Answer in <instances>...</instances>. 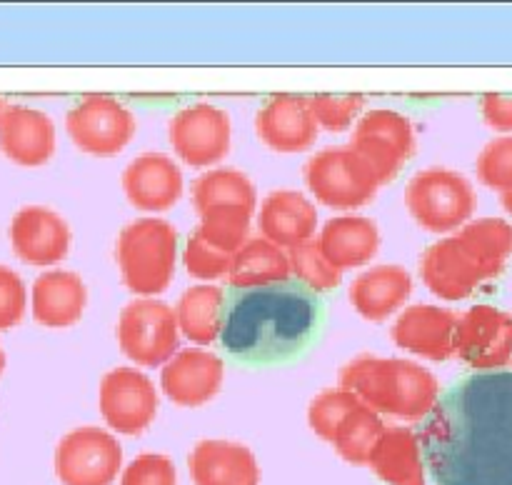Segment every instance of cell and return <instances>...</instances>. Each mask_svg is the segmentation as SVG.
I'll list each match as a JSON object with an SVG mask.
<instances>
[{"instance_id":"obj_37","label":"cell","mask_w":512,"mask_h":485,"mask_svg":"<svg viewBox=\"0 0 512 485\" xmlns=\"http://www.w3.org/2000/svg\"><path fill=\"white\" fill-rule=\"evenodd\" d=\"M230 260H233V255L213 248L198 230H193V233L188 235V240H185L183 265L185 270H188L190 278L208 280V283L210 280L223 278V275H228Z\"/></svg>"},{"instance_id":"obj_20","label":"cell","mask_w":512,"mask_h":485,"mask_svg":"<svg viewBox=\"0 0 512 485\" xmlns=\"http://www.w3.org/2000/svg\"><path fill=\"white\" fill-rule=\"evenodd\" d=\"M420 278L430 293L450 303L470 298L480 285L488 283L455 235H448L425 250L420 258Z\"/></svg>"},{"instance_id":"obj_11","label":"cell","mask_w":512,"mask_h":485,"mask_svg":"<svg viewBox=\"0 0 512 485\" xmlns=\"http://www.w3.org/2000/svg\"><path fill=\"white\" fill-rule=\"evenodd\" d=\"M453 355L480 373L508 368L512 360V315L488 303L465 310L455 325Z\"/></svg>"},{"instance_id":"obj_3","label":"cell","mask_w":512,"mask_h":485,"mask_svg":"<svg viewBox=\"0 0 512 485\" xmlns=\"http://www.w3.org/2000/svg\"><path fill=\"white\" fill-rule=\"evenodd\" d=\"M340 388L378 415H395L418 423L440 398V383L425 365L405 358L358 355L340 370Z\"/></svg>"},{"instance_id":"obj_8","label":"cell","mask_w":512,"mask_h":485,"mask_svg":"<svg viewBox=\"0 0 512 485\" xmlns=\"http://www.w3.org/2000/svg\"><path fill=\"white\" fill-rule=\"evenodd\" d=\"M350 148L368 163L378 185L390 183L415 155V128L403 113L390 108L368 110L355 123Z\"/></svg>"},{"instance_id":"obj_17","label":"cell","mask_w":512,"mask_h":485,"mask_svg":"<svg viewBox=\"0 0 512 485\" xmlns=\"http://www.w3.org/2000/svg\"><path fill=\"white\" fill-rule=\"evenodd\" d=\"M255 133L275 153H300L318 138V123L305 95L280 93L265 100L255 115Z\"/></svg>"},{"instance_id":"obj_36","label":"cell","mask_w":512,"mask_h":485,"mask_svg":"<svg viewBox=\"0 0 512 485\" xmlns=\"http://www.w3.org/2000/svg\"><path fill=\"white\" fill-rule=\"evenodd\" d=\"M475 175L485 188L498 193L512 188V135H500L480 150L475 160Z\"/></svg>"},{"instance_id":"obj_34","label":"cell","mask_w":512,"mask_h":485,"mask_svg":"<svg viewBox=\"0 0 512 485\" xmlns=\"http://www.w3.org/2000/svg\"><path fill=\"white\" fill-rule=\"evenodd\" d=\"M360 400L345 388H330L315 395L308 405V425L318 438L333 443L335 430L343 423L345 415L353 408H358Z\"/></svg>"},{"instance_id":"obj_18","label":"cell","mask_w":512,"mask_h":485,"mask_svg":"<svg viewBox=\"0 0 512 485\" xmlns=\"http://www.w3.org/2000/svg\"><path fill=\"white\" fill-rule=\"evenodd\" d=\"M458 315L440 305L418 303L405 308L395 320L390 338L400 350L425 360L453 358V340Z\"/></svg>"},{"instance_id":"obj_40","label":"cell","mask_w":512,"mask_h":485,"mask_svg":"<svg viewBox=\"0 0 512 485\" xmlns=\"http://www.w3.org/2000/svg\"><path fill=\"white\" fill-rule=\"evenodd\" d=\"M480 113L493 130L512 135V93H488L480 98Z\"/></svg>"},{"instance_id":"obj_2","label":"cell","mask_w":512,"mask_h":485,"mask_svg":"<svg viewBox=\"0 0 512 485\" xmlns=\"http://www.w3.org/2000/svg\"><path fill=\"white\" fill-rule=\"evenodd\" d=\"M318 320V300L300 283L233 290L225 298L220 343L245 363H280L310 343Z\"/></svg>"},{"instance_id":"obj_31","label":"cell","mask_w":512,"mask_h":485,"mask_svg":"<svg viewBox=\"0 0 512 485\" xmlns=\"http://www.w3.org/2000/svg\"><path fill=\"white\" fill-rule=\"evenodd\" d=\"M385 428L388 425L383 423V418L375 410H370L368 405L360 403L358 408L345 415L343 423L335 430V453L353 465H368L370 453H373L375 443H378Z\"/></svg>"},{"instance_id":"obj_35","label":"cell","mask_w":512,"mask_h":485,"mask_svg":"<svg viewBox=\"0 0 512 485\" xmlns=\"http://www.w3.org/2000/svg\"><path fill=\"white\" fill-rule=\"evenodd\" d=\"M310 100V110L318 123V128L330 130V133H343L355 123L360 113L365 110V95L350 93V95H328L320 93L313 95Z\"/></svg>"},{"instance_id":"obj_21","label":"cell","mask_w":512,"mask_h":485,"mask_svg":"<svg viewBox=\"0 0 512 485\" xmlns=\"http://www.w3.org/2000/svg\"><path fill=\"white\" fill-rule=\"evenodd\" d=\"M193 485H260V465L253 450L223 438L200 440L188 455Z\"/></svg>"},{"instance_id":"obj_16","label":"cell","mask_w":512,"mask_h":485,"mask_svg":"<svg viewBox=\"0 0 512 485\" xmlns=\"http://www.w3.org/2000/svg\"><path fill=\"white\" fill-rule=\"evenodd\" d=\"M183 170L170 155L143 153L123 170V193L135 210L165 213L183 198Z\"/></svg>"},{"instance_id":"obj_29","label":"cell","mask_w":512,"mask_h":485,"mask_svg":"<svg viewBox=\"0 0 512 485\" xmlns=\"http://www.w3.org/2000/svg\"><path fill=\"white\" fill-rule=\"evenodd\" d=\"M175 323L183 338L195 345H210L220 338L225 310V290L218 285H193L175 305Z\"/></svg>"},{"instance_id":"obj_30","label":"cell","mask_w":512,"mask_h":485,"mask_svg":"<svg viewBox=\"0 0 512 485\" xmlns=\"http://www.w3.org/2000/svg\"><path fill=\"white\" fill-rule=\"evenodd\" d=\"M255 203H258L255 183L238 168L205 170L200 178L193 180V205L198 215L218 208H238L255 213Z\"/></svg>"},{"instance_id":"obj_1","label":"cell","mask_w":512,"mask_h":485,"mask_svg":"<svg viewBox=\"0 0 512 485\" xmlns=\"http://www.w3.org/2000/svg\"><path fill=\"white\" fill-rule=\"evenodd\" d=\"M438 485H512V373H475L440 395L418 433Z\"/></svg>"},{"instance_id":"obj_13","label":"cell","mask_w":512,"mask_h":485,"mask_svg":"<svg viewBox=\"0 0 512 485\" xmlns=\"http://www.w3.org/2000/svg\"><path fill=\"white\" fill-rule=\"evenodd\" d=\"M100 415L115 433L140 435L158 415V390L155 383L135 368L108 370L98 390Z\"/></svg>"},{"instance_id":"obj_33","label":"cell","mask_w":512,"mask_h":485,"mask_svg":"<svg viewBox=\"0 0 512 485\" xmlns=\"http://www.w3.org/2000/svg\"><path fill=\"white\" fill-rule=\"evenodd\" d=\"M288 263L290 275H295V280L303 288H308L310 293L313 290L315 293H328V290H335L343 283V273L325 260L315 240H308V243L298 245V248H290Z\"/></svg>"},{"instance_id":"obj_26","label":"cell","mask_w":512,"mask_h":485,"mask_svg":"<svg viewBox=\"0 0 512 485\" xmlns=\"http://www.w3.org/2000/svg\"><path fill=\"white\" fill-rule=\"evenodd\" d=\"M368 468L388 485H425L418 433L410 428H385L370 453Z\"/></svg>"},{"instance_id":"obj_38","label":"cell","mask_w":512,"mask_h":485,"mask_svg":"<svg viewBox=\"0 0 512 485\" xmlns=\"http://www.w3.org/2000/svg\"><path fill=\"white\" fill-rule=\"evenodd\" d=\"M120 485H178V470L168 455L140 453L120 470Z\"/></svg>"},{"instance_id":"obj_15","label":"cell","mask_w":512,"mask_h":485,"mask_svg":"<svg viewBox=\"0 0 512 485\" xmlns=\"http://www.w3.org/2000/svg\"><path fill=\"white\" fill-rule=\"evenodd\" d=\"M70 225L55 210L43 205H25L10 220V245L23 263L50 268L70 250Z\"/></svg>"},{"instance_id":"obj_10","label":"cell","mask_w":512,"mask_h":485,"mask_svg":"<svg viewBox=\"0 0 512 485\" xmlns=\"http://www.w3.org/2000/svg\"><path fill=\"white\" fill-rule=\"evenodd\" d=\"M65 130L83 153L110 158L128 148L138 123L120 100L110 95H85L65 115Z\"/></svg>"},{"instance_id":"obj_24","label":"cell","mask_w":512,"mask_h":485,"mask_svg":"<svg viewBox=\"0 0 512 485\" xmlns=\"http://www.w3.org/2000/svg\"><path fill=\"white\" fill-rule=\"evenodd\" d=\"M315 245L333 268L340 273L363 268L378 255L380 230L375 220L365 215H335L318 230Z\"/></svg>"},{"instance_id":"obj_32","label":"cell","mask_w":512,"mask_h":485,"mask_svg":"<svg viewBox=\"0 0 512 485\" xmlns=\"http://www.w3.org/2000/svg\"><path fill=\"white\" fill-rule=\"evenodd\" d=\"M253 223V213L238 208H218L200 213L198 230L213 248L235 255L245 245Z\"/></svg>"},{"instance_id":"obj_23","label":"cell","mask_w":512,"mask_h":485,"mask_svg":"<svg viewBox=\"0 0 512 485\" xmlns=\"http://www.w3.org/2000/svg\"><path fill=\"white\" fill-rule=\"evenodd\" d=\"M88 305V288L73 270H45L30 288V313L45 328H70Z\"/></svg>"},{"instance_id":"obj_42","label":"cell","mask_w":512,"mask_h":485,"mask_svg":"<svg viewBox=\"0 0 512 485\" xmlns=\"http://www.w3.org/2000/svg\"><path fill=\"white\" fill-rule=\"evenodd\" d=\"M3 370H5V353L3 348H0V375H3Z\"/></svg>"},{"instance_id":"obj_27","label":"cell","mask_w":512,"mask_h":485,"mask_svg":"<svg viewBox=\"0 0 512 485\" xmlns=\"http://www.w3.org/2000/svg\"><path fill=\"white\" fill-rule=\"evenodd\" d=\"M228 283L235 290L265 288V285L288 283V253L265 238H248L243 248L233 255L228 268Z\"/></svg>"},{"instance_id":"obj_19","label":"cell","mask_w":512,"mask_h":485,"mask_svg":"<svg viewBox=\"0 0 512 485\" xmlns=\"http://www.w3.org/2000/svg\"><path fill=\"white\" fill-rule=\"evenodd\" d=\"M55 123L30 105H5L0 118V153L23 168H40L55 155Z\"/></svg>"},{"instance_id":"obj_7","label":"cell","mask_w":512,"mask_h":485,"mask_svg":"<svg viewBox=\"0 0 512 485\" xmlns=\"http://www.w3.org/2000/svg\"><path fill=\"white\" fill-rule=\"evenodd\" d=\"M118 345L135 365H165L180 350L175 310L158 298L130 300L118 315Z\"/></svg>"},{"instance_id":"obj_22","label":"cell","mask_w":512,"mask_h":485,"mask_svg":"<svg viewBox=\"0 0 512 485\" xmlns=\"http://www.w3.org/2000/svg\"><path fill=\"white\" fill-rule=\"evenodd\" d=\"M258 230L278 248H298L318 230L315 203L300 190H273L258 208Z\"/></svg>"},{"instance_id":"obj_28","label":"cell","mask_w":512,"mask_h":485,"mask_svg":"<svg viewBox=\"0 0 512 485\" xmlns=\"http://www.w3.org/2000/svg\"><path fill=\"white\" fill-rule=\"evenodd\" d=\"M460 240L485 280H495L503 275L512 258V223L505 218H478L465 223L458 233Z\"/></svg>"},{"instance_id":"obj_6","label":"cell","mask_w":512,"mask_h":485,"mask_svg":"<svg viewBox=\"0 0 512 485\" xmlns=\"http://www.w3.org/2000/svg\"><path fill=\"white\" fill-rule=\"evenodd\" d=\"M303 178L313 198L333 210L363 208L380 188L373 170L350 145H335L310 155Z\"/></svg>"},{"instance_id":"obj_9","label":"cell","mask_w":512,"mask_h":485,"mask_svg":"<svg viewBox=\"0 0 512 485\" xmlns=\"http://www.w3.org/2000/svg\"><path fill=\"white\" fill-rule=\"evenodd\" d=\"M123 470V445L108 430L83 425L60 438L55 475L63 485H113Z\"/></svg>"},{"instance_id":"obj_41","label":"cell","mask_w":512,"mask_h":485,"mask_svg":"<svg viewBox=\"0 0 512 485\" xmlns=\"http://www.w3.org/2000/svg\"><path fill=\"white\" fill-rule=\"evenodd\" d=\"M500 205H503L505 213H508L512 218V188L505 190V193H500Z\"/></svg>"},{"instance_id":"obj_39","label":"cell","mask_w":512,"mask_h":485,"mask_svg":"<svg viewBox=\"0 0 512 485\" xmlns=\"http://www.w3.org/2000/svg\"><path fill=\"white\" fill-rule=\"evenodd\" d=\"M28 290L23 278L8 265H0V330H10L23 320Z\"/></svg>"},{"instance_id":"obj_5","label":"cell","mask_w":512,"mask_h":485,"mask_svg":"<svg viewBox=\"0 0 512 485\" xmlns=\"http://www.w3.org/2000/svg\"><path fill=\"white\" fill-rule=\"evenodd\" d=\"M405 208L428 233H458L475 215L478 195L465 175L450 168H425L405 185Z\"/></svg>"},{"instance_id":"obj_43","label":"cell","mask_w":512,"mask_h":485,"mask_svg":"<svg viewBox=\"0 0 512 485\" xmlns=\"http://www.w3.org/2000/svg\"><path fill=\"white\" fill-rule=\"evenodd\" d=\"M3 110H5V103H3V98H0V118H3Z\"/></svg>"},{"instance_id":"obj_14","label":"cell","mask_w":512,"mask_h":485,"mask_svg":"<svg viewBox=\"0 0 512 485\" xmlns=\"http://www.w3.org/2000/svg\"><path fill=\"white\" fill-rule=\"evenodd\" d=\"M225 363L220 355L200 348L178 350L160 370V390L180 408H200L223 388Z\"/></svg>"},{"instance_id":"obj_12","label":"cell","mask_w":512,"mask_h":485,"mask_svg":"<svg viewBox=\"0 0 512 485\" xmlns=\"http://www.w3.org/2000/svg\"><path fill=\"white\" fill-rule=\"evenodd\" d=\"M168 138L183 163L193 168H213L228 155L233 143V123L218 105L193 103L170 118Z\"/></svg>"},{"instance_id":"obj_25","label":"cell","mask_w":512,"mask_h":485,"mask_svg":"<svg viewBox=\"0 0 512 485\" xmlns=\"http://www.w3.org/2000/svg\"><path fill=\"white\" fill-rule=\"evenodd\" d=\"M413 295V275L403 265H375L350 283L348 300L365 320L390 318Z\"/></svg>"},{"instance_id":"obj_4","label":"cell","mask_w":512,"mask_h":485,"mask_svg":"<svg viewBox=\"0 0 512 485\" xmlns=\"http://www.w3.org/2000/svg\"><path fill=\"white\" fill-rule=\"evenodd\" d=\"M115 253L125 288L140 298H155L173 280L178 230L163 218H138L120 230Z\"/></svg>"}]
</instances>
